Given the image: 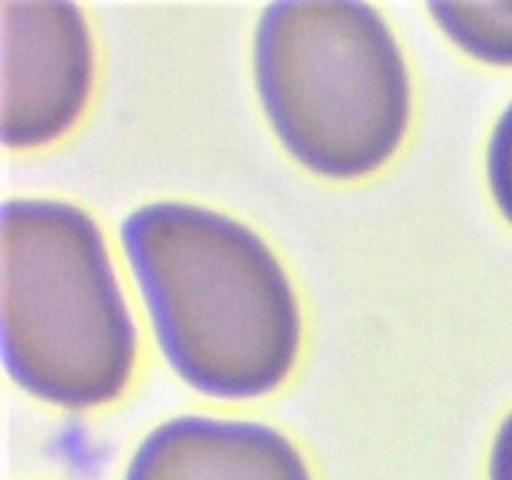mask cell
<instances>
[{
	"mask_svg": "<svg viewBox=\"0 0 512 480\" xmlns=\"http://www.w3.org/2000/svg\"><path fill=\"white\" fill-rule=\"evenodd\" d=\"M120 243L170 368L205 395L255 398L293 370L303 335L293 283L238 218L153 200L120 223Z\"/></svg>",
	"mask_w": 512,
	"mask_h": 480,
	"instance_id": "1",
	"label": "cell"
},
{
	"mask_svg": "<svg viewBox=\"0 0 512 480\" xmlns=\"http://www.w3.org/2000/svg\"><path fill=\"white\" fill-rule=\"evenodd\" d=\"M138 335L88 210L55 198L3 203V355L10 378L63 408L118 398Z\"/></svg>",
	"mask_w": 512,
	"mask_h": 480,
	"instance_id": "2",
	"label": "cell"
},
{
	"mask_svg": "<svg viewBox=\"0 0 512 480\" xmlns=\"http://www.w3.org/2000/svg\"><path fill=\"white\" fill-rule=\"evenodd\" d=\"M253 73L280 143L318 175L373 173L408 133V63L368 3L265 5Z\"/></svg>",
	"mask_w": 512,
	"mask_h": 480,
	"instance_id": "3",
	"label": "cell"
},
{
	"mask_svg": "<svg viewBox=\"0 0 512 480\" xmlns=\"http://www.w3.org/2000/svg\"><path fill=\"white\" fill-rule=\"evenodd\" d=\"M3 140L33 148L70 128L93 85V43L70 3L3 5Z\"/></svg>",
	"mask_w": 512,
	"mask_h": 480,
	"instance_id": "4",
	"label": "cell"
},
{
	"mask_svg": "<svg viewBox=\"0 0 512 480\" xmlns=\"http://www.w3.org/2000/svg\"><path fill=\"white\" fill-rule=\"evenodd\" d=\"M123 480H313L293 440L258 420L175 415L138 443Z\"/></svg>",
	"mask_w": 512,
	"mask_h": 480,
	"instance_id": "5",
	"label": "cell"
},
{
	"mask_svg": "<svg viewBox=\"0 0 512 480\" xmlns=\"http://www.w3.org/2000/svg\"><path fill=\"white\" fill-rule=\"evenodd\" d=\"M438 28L458 48L493 65H512V3H428Z\"/></svg>",
	"mask_w": 512,
	"mask_h": 480,
	"instance_id": "6",
	"label": "cell"
},
{
	"mask_svg": "<svg viewBox=\"0 0 512 480\" xmlns=\"http://www.w3.org/2000/svg\"><path fill=\"white\" fill-rule=\"evenodd\" d=\"M485 170L495 205L512 225V100L498 115L485 150Z\"/></svg>",
	"mask_w": 512,
	"mask_h": 480,
	"instance_id": "7",
	"label": "cell"
},
{
	"mask_svg": "<svg viewBox=\"0 0 512 480\" xmlns=\"http://www.w3.org/2000/svg\"><path fill=\"white\" fill-rule=\"evenodd\" d=\"M488 480H512V410L500 420L488 463Z\"/></svg>",
	"mask_w": 512,
	"mask_h": 480,
	"instance_id": "8",
	"label": "cell"
}]
</instances>
